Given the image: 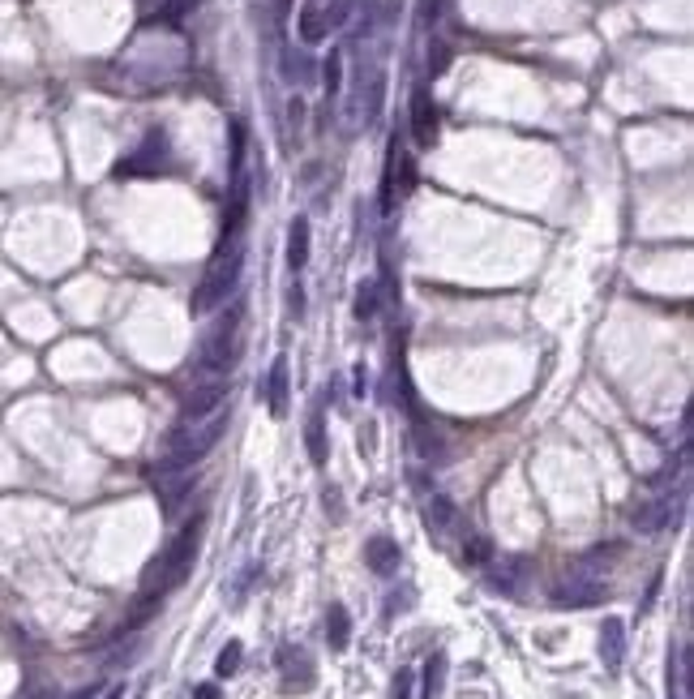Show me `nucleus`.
Wrapping results in <instances>:
<instances>
[{
    "instance_id": "1",
    "label": "nucleus",
    "mask_w": 694,
    "mask_h": 699,
    "mask_svg": "<svg viewBox=\"0 0 694 699\" xmlns=\"http://www.w3.org/2000/svg\"><path fill=\"white\" fill-rule=\"evenodd\" d=\"M241 326H244V305L232 301L214 318V326L202 335V343H197L194 369H202V374H232L236 360H241Z\"/></svg>"
},
{
    "instance_id": "2",
    "label": "nucleus",
    "mask_w": 694,
    "mask_h": 699,
    "mask_svg": "<svg viewBox=\"0 0 694 699\" xmlns=\"http://www.w3.org/2000/svg\"><path fill=\"white\" fill-rule=\"evenodd\" d=\"M223 429H227V407H219L214 417H202V421L176 425V429L167 434V442H163L159 464H167V468H194L197 459H206L210 451L219 446Z\"/></svg>"
},
{
    "instance_id": "3",
    "label": "nucleus",
    "mask_w": 694,
    "mask_h": 699,
    "mask_svg": "<svg viewBox=\"0 0 694 699\" xmlns=\"http://www.w3.org/2000/svg\"><path fill=\"white\" fill-rule=\"evenodd\" d=\"M241 266H244V244L241 241H223V249L210 258L206 275H202V283L194 288V296H189V310H194V318H202V313L219 310L227 296L236 292V279H241Z\"/></svg>"
},
{
    "instance_id": "4",
    "label": "nucleus",
    "mask_w": 694,
    "mask_h": 699,
    "mask_svg": "<svg viewBox=\"0 0 694 699\" xmlns=\"http://www.w3.org/2000/svg\"><path fill=\"white\" fill-rule=\"evenodd\" d=\"M202 528H206V520H202V515H197V520H189L176 532V541L167 545V553H163L159 562L146 570V588H150V592H167V588H180L185 579H189L194 558H197V545H202Z\"/></svg>"
},
{
    "instance_id": "5",
    "label": "nucleus",
    "mask_w": 694,
    "mask_h": 699,
    "mask_svg": "<svg viewBox=\"0 0 694 699\" xmlns=\"http://www.w3.org/2000/svg\"><path fill=\"white\" fill-rule=\"evenodd\" d=\"M604 592H609V588H604V579L570 570V579L553 588V601H557V605H570V609H587V605H600V601H604Z\"/></svg>"
},
{
    "instance_id": "6",
    "label": "nucleus",
    "mask_w": 694,
    "mask_h": 699,
    "mask_svg": "<svg viewBox=\"0 0 694 699\" xmlns=\"http://www.w3.org/2000/svg\"><path fill=\"white\" fill-rule=\"evenodd\" d=\"M155 493H159L163 511H176L180 498H185V493H194V472L159 464V468H155Z\"/></svg>"
},
{
    "instance_id": "7",
    "label": "nucleus",
    "mask_w": 694,
    "mask_h": 699,
    "mask_svg": "<svg viewBox=\"0 0 694 699\" xmlns=\"http://www.w3.org/2000/svg\"><path fill=\"white\" fill-rule=\"evenodd\" d=\"M279 669H283V691H309L313 686V661L305 648H279Z\"/></svg>"
},
{
    "instance_id": "8",
    "label": "nucleus",
    "mask_w": 694,
    "mask_h": 699,
    "mask_svg": "<svg viewBox=\"0 0 694 699\" xmlns=\"http://www.w3.org/2000/svg\"><path fill=\"white\" fill-rule=\"evenodd\" d=\"M227 399V387L223 382H210V387H197L185 395V404H180V412H185V421H202V417H214L219 407H223Z\"/></svg>"
},
{
    "instance_id": "9",
    "label": "nucleus",
    "mask_w": 694,
    "mask_h": 699,
    "mask_svg": "<svg viewBox=\"0 0 694 699\" xmlns=\"http://www.w3.org/2000/svg\"><path fill=\"white\" fill-rule=\"evenodd\" d=\"M673 511H678L673 493H669V498H651V503H639V506H634L630 523H634L639 532H661V528H669V523H673Z\"/></svg>"
},
{
    "instance_id": "10",
    "label": "nucleus",
    "mask_w": 694,
    "mask_h": 699,
    "mask_svg": "<svg viewBox=\"0 0 694 699\" xmlns=\"http://www.w3.org/2000/svg\"><path fill=\"white\" fill-rule=\"evenodd\" d=\"M412 133H416L420 147H433L437 142V108H433V99H429L424 86L412 95Z\"/></svg>"
},
{
    "instance_id": "11",
    "label": "nucleus",
    "mask_w": 694,
    "mask_h": 699,
    "mask_svg": "<svg viewBox=\"0 0 694 699\" xmlns=\"http://www.w3.org/2000/svg\"><path fill=\"white\" fill-rule=\"evenodd\" d=\"M622 656H626V627H622V618H604V627H600V661H604V669H622Z\"/></svg>"
},
{
    "instance_id": "12",
    "label": "nucleus",
    "mask_w": 694,
    "mask_h": 699,
    "mask_svg": "<svg viewBox=\"0 0 694 699\" xmlns=\"http://www.w3.org/2000/svg\"><path fill=\"white\" fill-rule=\"evenodd\" d=\"M266 404H271V417H288V357H279L271 365V378H266Z\"/></svg>"
},
{
    "instance_id": "13",
    "label": "nucleus",
    "mask_w": 694,
    "mask_h": 699,
    "mask_svg": "<svg viewBox=\"0 0 694 699\" xmlns=\"http://www.w3.org/2000/svg\"><path fill=\"white\" fill-rule=\"evenodd\" d=\"M365 562H369V570H377V575H395V570H399V545L390 537H373L369 545H365Z\"/></svg>"
},
{
    "instance_id": "14",
    "label": "nucleus",
    "mask_w": 694,
    "mask_h": 699,
    "mask_svg": "<svg viewBox=\"0 0 694 699\" xmlns=\"http://www.w3.org/2000/svg\"><path fill=\"white\" fill-rule=\"evenodd\" d=\"M309 244H313L309 219H291V228H288V266L296 271V275L309 266Z\"/></svg>"
},
{
    "instance_id": "15",
    "label": "nucleus",
    "mask_w": 694,
    "mask_h": 699,
    "mask_svg": "<svg viewBox=\"0 0 694 699\" xmlns=\"http://www.w3.org/2000/svg\"><path fill=\"white\" fill-rule=\"evenodd\" d=\"M669 699H690V644H681L669 661Z\"/></svg>"
},
{
    "instance_id": "16",
    "label": "nucleus",
    "mask_w": 694,
    "mask_h": 699,
    "mask_svg": "<svg viewBox=\"0 0 694 699\" xmlns=\"http://www.w3.org/2000/svg\"><path fill=\"white\" fill-rule=\"evenodd\" d=\"M523 579H528V562L523 558H506L498 570H489V588L493 592H518Z\"/></svg>"
},
{
    "instance_id": "17",
    "label": "nucleus",
    "mask_w": 694,
    "mask_h": 699,
    "mask_svg": "<svg viewBox=\"0 0 694 699\" xmlns=\"http://www.w3.org/2000/svg\"><path fill=\"white\" fill-rule=\"evenodd\" d=\"M305 446H309V459L322 468L330 459V442H326V417L322 412H309V425H305Z\"/></svg>"
},
{
    "instance_id": "18",
    "label": "nucleus",
    "mask_w": 694,
    "mask_h": 699,
    "mask_svg": "<svg viewBox=\"0 0 694 699\" xmlns=\"http://www.w3.org/2000/svg\"><path fill=\"white\" fill-rule=\"evenodd\" d=\"M326 639H330L335 652L347 648V639H352V618H347L343 605H330V609H326Z\"/></svg>"
},
{
    "instance_id": "19",
    "label": "nucleus",
    "mask_w": 694,
    "mask_h": 699,
    "mask_svg": "<svg viewBox=\"0 0 694 699\" xmlns=\"http://www.w3.org/2000/svg\"><path fill=\"white\" fill-rule=\"evenodd\" d=\"M424 523H429V532H451L454 528V503L451 498L433 493V498L424 503Z\"/></svg>"
},
{
    "instance_id": "20",
    "label": "nucleus",
    "mask_w": 694,
    "mask_h": 699,
    "mask_svg": "<svg viewBox=\"0 0 694 699\" xmlns=\"http://www.w3.org/2000/svg\"><path fill=\"white\" fill-rule=\"evenodd\" d=\"M446 686V652H433L424 661V686H420V699H437Z\"/></svg>"
},
{
    "instance_id": "21",
    "label": "nucleus",
    "mask_w": 694,
    "mask_h": 699,
    "mask_svg": "<svg viewBox=\"0 0 694 699\" xmlns=\"http://www.w3.org/2000/svg\"><path fill=\"white\" fill-rule=\"evenodd\" d=\"M617 558H622V550H617V545H596L592 553H583L579 562H575V570H579V575H596V570L613 567Z\"/></svg>"
},
{
    "instance_id": "22",
    "label": "nucleus",
    "mask_w": 694,
    "mask_h": 699,
    "mask_svg": "<svg viewBox=\"0 0 694 699\" xmlns=\"http://www.w3.org/2000/svg\"><path fill=\"white\" fill-rule=\"evenodd\" d=\"M241 652H244L241 639H227V648L214 656V674H219V678H232V674L241 669Z\"/></svg>"
},
{
    "instance_id": "23",
    "label": "nucleus",
    "mask_w": 694,
    "mask_h": 699,
    "mask_svg": "<svg viewBox=\"0 0 694 699\" xmlns=\"http://www.w3.org/2000/svg\"><path fill=\"white\" fill-rule=\"evenodd\" d=\"M373 313H377V283H360V288H356V318H360V322H369Z\"/></svg>"
},
{
    "instance_id": "24",
    "label": "nucleus",
    "mask_w": 694,
    "mask_h": 699,
    "mask_svg": "<svg viewBox=\"0 0 694 699\" xmlns=\"http://www.w3.org/2000/svg\"><path fill=\"white\" fill-rule=\"evenodd\" d=\"M326 31H330V26L322 22V14H318V9H305V14H300V34H305V43L326 39Z\"/></svg>"
},
{
    "instance_id": "25",
    "label": "nucleus",
    "mask_w": 694,
    "mask_h": 699,
    "mask_svg": "<svg viewBox=\"0 0 694 699\" xmlns=\"http://www.w3.org/2000/svg\"><path fill=\"white\" fill-rule=\"evenodd\" d=\"M489 558H493V545H489L485 537H468V541H463V562L480 567V562H489Z\"/></svg>"
},
{
    "instance_id": "26",
    "label": "nucleus",
    "mask_w": 694,
    "mask_h": 699,
    "mask_svg": "<svg viewBox=\"0 0 694 699\" xmlns=\"http://www.w3.org/2000/svg\"><path fill=\"white\" fill-rule=\"evenodd\" d=\"M416 451H420L424 459H442V438H437L433 429L416 425Z\"/></svg>"
},
{
    "instance_id": "27",
    "label": "nucleus",
    "mask_w": 694,
    "mask_h": 699,
    "mask_svg": "<svg viewBox=\"0 0 694 699\" xmlns=\"http://www.w3.org/2000/svg\"><path fill=\"white\" fill-rule=\"evenodd\" d=\"M339 86H343V56L330 52V61H326V95H339Z\"/></svg>"
},
{
    "instance_id": "28",
    "label": "nucleus",
    "mask_w": 694,
    "mask_h": 699,
    "mask_svg": "<svg viewBox=\"0 0 694 699\" xmlns=\"http://www.w3.org/2000/svg\"><path fill=\"white\" fill-rule=\"evenodd\" d=\"M390 699H412V669H399V674H395V691H390Z\"/></svg>"
},
{
    "instance_id": "29",
    "label": "nucleus",
    "mask_w": 694,
    "mask_h": 699,
    "mask_svg": "<svg viewBox=\"0 0 694 699\" xmlns=\"http://www.w3.org/2000/svg\"><path fill=\"white\" fill-rule=\"evenodd\" d=\"M17 699H61V695H56V686H22Z\"/></svg>"
},
{
    "instance_id": "30",
    "label": "nucleus",
    "mask_w": 694,
    "mask_h": 699,
    "mask_svg": "<svg viewBox=\"0 0 694 699\" xmlns=\"http://www.w3.org/2000/svg\"><path fill=\"white\" fill-rule=\"evenodd\" d=\"M95 695H103V683H90V686H78L73 695H65V699H95Z\"/></svg>"
},
{
    "instance_id": "31",
    "label": "nucleus",
    "mask_w": 694,
    "mask_h": 699,
    "mask_svg": "<svg viewBox=\"0 0 694 699\" xmlns=\"http://www.w3.org/2000/svg\"><path fill=\"white\" fill-rule=\"evenodd\" d=\"M291 313H305V292H300V283L291 288Z\"/></svg>"
},
{
    "instance_id": "32",
    "label": "nucleus",
    "mask_w": 694,
    "mask_h": 699,
    "mask_svg": "<svg viewBox=\"0 0 694 699\" xmlns=\"http://www.w3.org/2000/svg\"><path fill=\"white\" fill-rule=\"evenodd\" d=\"M194 699H219V686H197V691H194Z\"/></svg>"
},
{
    "instance_id": "33",
    "label": "nucleus",
    "mask_w": 694,
    "mask_h": 699,
    "mask_svg": "<svg viewBox=\"0 0 694 699\" xmlns=\"http://www.w3.org/2000/svg\"><path fill=\"white\" fill-rule=\"evenodd\" d=\"M125 695V686H112V691H103V699H120Z\"/></svg>"
}]
</instances>
